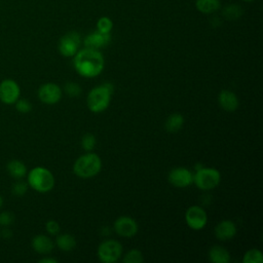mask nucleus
<instances>
[{
    "label": "nucleus",
    "mask_w": 263,
    "mask_h": 263,
    "mask_svg": "<svg viewBox=\"0 0 263 263\" xmlns=\"http://www.w3.org/2000/svg\"><path fill=\"white\" fill-rule=\"evenodd\" d=\"M80 44H81L80 35L75 31H71L61 37L59 41L58 49L63 57L71 58L76 54Z\"/></svg>",
    "instance_id": "obj_7"
},
{
    "label": "nucleus",
    "mask_w": 263,
    "mask_h": 263,
    "mask_svg": "<svg viewBox=\"0 0 263 263\" xmlns=\"http://www.w3.org/2000/svg\"><path fill=\"white\" fill-rule=\"evenodd\" d=\"M110 40H111L110 33H102L97 30V31L88 34L84 38L83 44L87 48L99 49V48H102V47L108 45Z\"/></svg>",
    "instance_id": "obj_13"
},
{
    "label": "nucleus",
    "mask_w": 263,
    "mask_h": 263,
    "mask_svg": "<svg viewBox=\"0 0 263 263\" xmlns=\"http://www.w3.org/2000/svg\"><path fill=\"white\" fill-rule=\"evenodd\" d=\"M236 226L230 220H223L215 227V235L219 240L226 241L233 238L236 234Z\"/></svg>",
    "instance_id": "obj_14"
},
{
    "label": "nucleus",
    "mask_w": 263,
    "mask_h": 263,
    "mask_svg": "<svg viewBox=\"0 0 263 263\" xmlns=\"http://www.w3.org/2000/svg\"><path fill=\"white\" fill-rule=\"evenodd\" d=\"M115 232L123 237H132L138 232L137 222L127 216H121L114 222Z\"/></svg>",
    "instance_id": "obj_12"
},
{
    "label": "nucleus",
    "mask_w": 263,
    "mask_h": 263,
    "mask_svg": "<svg viewBox=\"0 0 263 263\" xmlns=\"http://www.w3.org/2000/svg\"><path fill=\"white\" fill-rule=\"evenodd\" d=\"M55 245L60 250H62L64 252H69V251H72L73 249H75L76 240L73 235L64 233V234H60L57 236Z\"/></svg>",
    "instance_id": "obj_21"
},
{
    "label": "nucleus",
    "mask_w": 263,
    "mask_h": 263,
    "mask_svg": "<svg viewBox=\"0 0 263 263\" xmlns=\"http://www.w3.org/2000/svg\"><path fill=\"white\" fill-rule=\"evenodd\" d=\"M122 255V246L114 239L103 241L98 248V257L104 263L116 262Z\"/></svg>",
    "instance_id": "obj_6"
},
{
    "label": "nucleus",
    "mask_w": 263,
    "mask_h": 263,
    "mask_svg": "<svg viewBox=\"0 0 263 263\" xmlns=\"http://www.w3.org/2000/svg\"><path fill=\"white\" fill-rule=\"evenodd\" d=\"M218 103L222 109L229 112L236 110L239 105L237 96L228 89H223L220 91L218 96Z\"/></svg>",
    "instance_id": "obj_16"
},
{
    "label": "nucleus",
    "mask_w": 263,
    "mask_h": 263,
    "mask_svg": "<svg viewBox=\"0 0 263 263\" xmlns=\"http://www.w3.org/2000/svg\"><path fill=\"white\" fill-rule=\"evenodd\" d=\"M243 10L242 8L237 5V4H229V5H226L223 10H222V13H223V16L228 20V21H234L238 17L241 16Z\"/></svg>",
    "instance_id": "obj_22"
},
{
    "label": "nucleus",
    "mask_w": 263,
    "mask_h": 263,
    "mask_svg": "<svg viewBox=\"0 0 263 263\" xmlns=\"http://www.w3.org/2000/svg\"><path fill=\"white\" fill-rule=\"evenodd\" d=\"M113 85L111 83H104L93 87L87 95L86 104L88 109L93 113L105 111L110 104Z\"/></svg>",
    "instance_id": "obj_2"
},
{
    "label": "nucleus",
    "mask_w": 263,
    "mask_h": 263,
    "mask_svg": "<svg viewBox=\"0 0 263 263\" xmlns=\"http://www.w3.org/2000/svg\"><path fill=\"white\" fill-rule=\"evenodd\" d=\"M64 89L66 91V93L69 96V97H72V98H76L78 96H80L81 93V87L78 83L76 82H73V81H69L65 84L64 86Z\"/></svg>",
    "instance_id": "obj_27"
},
{
    "label": "nucleus",
    "mask_w": 263,
    "mask_h": 263,
    "mask_svg": "<svg viewBox=\"0 0 263 263\" xmlns=\"http://www.w3.org/2000/svg\"><path fill=\"white\" fill-rule=\"evenodd\" d=\"M38 262L40 263H57L58 260L54 259V258H49V257H44V258H41Z\"/></svg>",
    "instance_id": "obj_32"
},
{
    "label": "nucleus",
    "mask_w": 263,
    "mask_h": 263,
    "mask_svg": "<svg viewBox=\"0 0 263 263\" xmlns=\"http://www.w3.org/2000/svg\"><path fill=\"white\" fill-rule=\"evenodd\" d=\"M74 68L76 72L85 78H93L100 75L104 69V58L98 49L83 48L74 55Z\"/></svg>",
    "instance_id": "obj_1"
},
{
    "label": "nucleus",
    "mask_w": 263,
    "mask_h": 263,
    "mask_svg": "<svg viewBox=\"0 0 263 263\" xmlns=\"http://www.w3.org/2000/svg\"><path fill=\"white\" fill-rule=\"evenodd\" d=\"M102 168V160L96 154L90 151L75 161L73 165V172L76 176L82 179H88L95 177L100 173Z\"/></svg>",
    "instance_id": "obj_4"
},
{
    "label": "nucleus",
    "mask_w": 263,
    "mask_h": 263,
    "mask_svg": "<svg viewBox=\"0 0 263 263\" xmlns=\"http://www.w3.org/2000/svg\"><path fill=\"white\" fill-rule=\"evenodd\" d=\"M185 221L191 229L200 230L206 225L208 215L201 206L192 205L185 213Z\"/></svg>",
    "instance_id": "obj_9"
},
{
    "label": "nucleus",
    "mask_w": 263,
    "mask_h": 263,
    "mask_svg": "<svg viewBox=\"0 0 263 263\" xmlns=\"http://www.w3.org/2000/svg\"><path fill=\"white\" fill-rule=\"evenodd\" d=\"M14 222V215L12 212L3 211L0 213V226L10 227Z\"/></svg>",
    "instance_id": "obj_30"
},
{
    "label": "nucleus",
    "mask_w": 263,
    "mask_h": 263,
    "mask_svg": "<svg viewBox=\"0 0 263 263\" xmlns=\"http://www.w3.org/2000/svg\"><path fill=\"white\" fill-rule=\"evenodd\" d=\"M170 184L178 188H185L193 183V175L186 167H175L167 176Z\"/></svg>",
    "instance_id": "obj_11"
},
{
    "label": "nucleus",
    "mask_w": 263,
    "mask_h": 263,
    "mask_svg": "<svg viewBox=\"0 0 263 263\" xmlns=\"http://www.w3.org/2000/svg\"><path fill=\"white\" fill-rule=\"evenodd\" d=\"M6 171L8 175L16 180L23 179L25 176H27V166L26 164L18 159H11L6 163Z\"/></svg>",
    "instance_id": "obj_17"
},
{
    "label": "nucleus",
    "mask_w": 263,
    "mask_h": 263,
    "mask_svg": "<svg viewBox=\"0 0 263 263\" xmlns=\"http://www.w3.org/2000/svg\"><path fill=\"white\" fill-rule=\"evenodd\" d=\"M31 245L33 250L40 255H47L54 248V243L51 240V238H49L47 235H44V234L35 235L32 238Z\"/></svg>",
    "instance_id": "obj_15"
},
{
    "label": "nucleus",
    "mask_w": 263,
    "mask_h": 263,
    "mask_svg": "<svg viewBox=\"0 0 263 263\" xmlns=\"http://www.w3.org/2000/svg\"><path fill=\"white\" fill-rule=\"evenodd\" d=\"M3 202H4V199H3L2 195L0 194V209H1V208H2V205H3Z\"/></svg>",
    "instance_id": "obj_33"
},
{
    "label": "nucleus",
    "mask_w": 263,
    "mask_h": 263,
    "mask_svg": "<svg viewBox=\"0 0 263 263\" xmlns=\"http://www.w3.org/2000/svg\"><path fill=\"white\" fill-rule=\"evenodd\" d=\"M113 28V23L110 17L102 16L97 22V30L102 33H110Z\"/></svg>",
    "instance_id": "obj_25"
},
{
    "label": "nucleus",
    "mask_w": 263,
    "mask_h": 263,
    "mask_svg": "<svg viewBox=\"0 0 263 263\" xmlns=\"http://www.w3.org/2000/svg\"><path fill=\"white\" fill-rule=\"evenodd\" d=\"M0 236H1V235H0Z\"/></svg>",
    "instance_id": "obj_35"
},
{
    "label": "nucleus",
    "mask_w": 263,
    "mask_h": 263,
    "mask_svg": "<svg viewBox=\"0 0 263 263\" xmlns=\"http://www.w3.org/2000/svg\"><path fill=\"white\" fill-rule=\"evenodd\" d=\"M45 229L46 231L51 234V235H57L60 232V225L57 221L54 220H48L45 224Z\"/></svg>",
    "instance_id": "obj_31"
},
{
    "label": "nucleus",
    "mask_w": 263,
    "mask_h": 263,
    "mask_svg": "<svg viewBox=\"0 0 263 263\" xmlns=\"http://www.w3.org/2000/svg\"><path fill=\"white\" fill-rule=\"evenodd\" d=\"M37 96L42 103L53 105L60 102L62 98V89L58 84L53 82H47L38 88Z\"/></svg>",
    "instance_id": "obj_10"
},
{
    "label": "nucleus",
    "mask_w": 263,
    "mask_h": 263,
    "mask_svg": "<svg viewBox=\"0 0 263 263\" xmlns=\"http://www.w3.org/2000/svg\"><path fill=\"white\" fill-rule=\"evenodd\" d=\"M96 144H97L96 138L91 134H86L81 139V146L86 151H91L96 147Z\"/></svg>",
    "instance_id": "obj_28"
},
{
    "label": "nucleus",
    "mask_w": 263,
    "mask_h": 263,
    "mask_svg": "<svg viewBox=\"0 0 263 263\" xmlns=\"http://www.w3.org/2000/svg\"><path fill=\"white\" fill-rule=\"evenodd\" d=\"M143 261H144L143 254L139 250H130L123 257L124 263H142Z\"/></svg>",
    "instance_id": "obj_24"
},
{
    "label": "nucleus",
    "mask_w": 263,
    "mask_h": 263,
    "mask_svg": "<svg viewBox=\"0 0 263 263\" xmlns=\"http://www.w3.org/2000/svg\"><path fill=\"white\" fill-rule=\"evenodd\" d=\"M27 183L33 190L39 193H46L53 188L54 177L46 167L36 166L27 173Z\"/></svg>",
    "instance_id": "obj_3"
},
{
    "label": "nucleus",
    "mask_w": 263,
    "mask_h": 263,
    "mask_svg": "<svg viewBox=\"0 0 263 263\" xmlns=\"http://www.w3.org/2000/svg\"><path fill=\"white\" fill-rule=\"evenodd\" d=\"M184 124V117L180 113H174L171 114L164 123V127L167 133L170 134H176L178 133Z\"/></svg>",
    "instance_id": "obj_19"
},
{
    "label": "nucleus",
    "mask_w": 263,
    "mask_h": 263,
    "mask_svg": "<svg viewBox=\"0 0 263 263\" xmlns=\"http://www.w3.org/2000/svg\"><path fill=\"white\" fill-rule=\"evenodd\" d=\"M209 259L213 263H228L230 261V254L226 249L214 246L209 251Z\"/></svg>",
    "instance_id": "obj_18"
},
{
    "label": "nucleus",
    "mask_w": 263,
    "mask_h": 263,
    "mask_svg": "<svg viewBox=\"0 0 263 263\" xmlns=\"http://www.w3.org/2000/svg\"><path fill=\"white\" fill-rule=\"evenodd\" d=\"M13 105L15 106V109L20 113H29L33 107L30 101H28L27 99H22V98H18L17 101Z\"/></svg>",
    "instance_id": "obj_29"
},
{
    "label": "nucleus",
    "mask_w": 263,
    "mask_h": 263,
    "mask_svg": "<svg viewBox=\"0 0 263 263\" xmlns=\"http://www.w3.org/2000/svg\"><path fill=\"white\" fill-rule=\"evenodd\" d=\"M21 98V87L18 83L10 78L0 82V101L5 105H13Z\"/></svg>",
    "instance_id": "obj_8"
},
{
    "label": "nucleus",
    "mask_w": 263,
    "mask_h": 263,
    "mask_svg": "<svg viewBox=\"0 0 263 263\" xmlns=\"http://www.w3.org/2000/svg\"><path fill=\"white\" fill-rule=\"evenodd\" d=\"M243 1H246V2H251V1H253V0H243Z\"/></svg>",
    "instance_id": "obj_34"
},
{
    "label": "nucleus",
    "mask_w": 263,
    "mask_h": 263,
    "mask_svg": "<svg viewBox=\"0 0 263 263\" xmlns=\"http://www.w3.org/2000/svg\"><path fill=\"white\" fill-rule=\"evenodd\" d=\"M243 263H262L263 262V254L260 250L252 249L245 253L242 258Z\"/></svg>",
    "instance_id": "obj_23"
},
{
    "label": "nucleus",
    "mask_w": 263,
    "mask_h": 263,
    "mask_svg": "<svg viewBox=\"0 0 263 263\" xmlns=\"http://www.w3.org/2000/svg\"><path fill=\"white\" fill-rule=\"evenodd\" d=\"M29 188V185L27 182L22 181V179H18L16 182H14L11 186V192L15 196H23L27 193Z\"/></svg>",
    "instance_id": "obj_26"
},
{
    "label": "nucleus",
    "mask_w": 263,
    "mask_h": 263,
    "mask_svg": "<svg viewBox=\"0 0 263 263\" xmlns=\"http://www.w3.org/2000/svg\"><path fill=\"white\" fill-rule=\"evenodd\" d=\"M221 181V175L218 170L213 167H200L193 175V183L201 190H211L216 188Z\"/></svg>",
    "instance_id": "obj_5"
},
{
    "label": "nucleus",
    "mask_w": 263,
    "mask_h": 263,
    "mask_svg": "<svg viewBox=\"0 0 263 263\" xmlns=\"http://www.w3.org/2000/svg\"><path fill=\"white\" fill-rule=\"evenodd\" d=\"M195 6L201 13L211 14L220 8L221 3L220 0H196Z\"/></svg>",
    "instance_id": "obj_20"
}]
</instances>
